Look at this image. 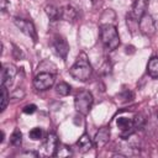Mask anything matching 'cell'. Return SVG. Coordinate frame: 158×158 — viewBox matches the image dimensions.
I'll return each mask as SVG.
<instances>
[{
  "mask_svg": "<svg viewBox=\"0 0 158 158\" xmlns=\"http://www.w3.org/2000/svg\"><path fill=\"white\" fill-rule=\"evenodd\" d=\"M58 146H59V143H58L57 136H56L54 133H49L48 137H47V139H46V143H44V148H46L47 153L54 156V153H56Z\"/></svg>",
  "mask_w": 158,
  "mask_h": 158,
  "instance_id": "4fadbf2b",
  "label": "cell"
},
{
  "mask_svg": "<svg viewBox=\"0 0 158 158\" xmlns=\"http://www.w3.org/2000/svg\"><path fill=\"white\" fill-rule=\"evenodd\" d=\"M147 72L149 74V77L152 78H158V57H152L148 60L147 64Z\"/></svg>",
  "mask_w": 158,
  "mask_h": 158,
  "instance_id": "9a60e30c",
  "label": "cell"
},
{
  "mask_svg": "<svg viewBox=\"0 0 158 158\" xmlns=\"http://www.w3.org/2000/svg\"><path fill=\"white\" fill-rule=\"evenodd\" d=\"M21 156H33V157H37L38 154L35 153V152H25V153H22Z\"/></svg>",
  "mask_w": 158,
  "mask_h": 158,
  "instance_id": "484cf974",
  "label": "cell"
},
{
  "mask_svg": "<svg viewBox=\"0 0 158 158\" xmlns=\"http://www.w3.org/2000/svg\"><path fill=\"white\" fill-rule=\"evenodd\" d=\"M100 37L107 51H114L120 46V36L117 28L111 23H104L100 27Z\"/></svg>",
  "mask_w": 158,
  "mask_h": 158,
  "instance_id": "7a4b0ae2",
  "label": "cell"
},
{
  "mask_svg": "<svg viewBox=\"0 0 158 158\" xmlns=\"http://www.w3.org/2000/svg\"><path fill=\"white\" fill-rule=\"evenodd\" d=\"M93 73V68L89 63V59L86 57L85 53H80L75 60V63L72 65V68L69 69V74L79 81H85L90 78Z\"/></svg>",
  "mask_w": 158,
  "mask_h": 158,
  "instance_id": "6da1fadb",
  "label": "cell"
},
{
  "mask_svg": "<svg viewBox=\"0 0 158 158\" xmlns=\"http://www.w3.org/2000/svg\"><path fill=\"white\" fill-rule=\"evenodd\" d=\"M77 17V10L72 5H65L60 9V19L64 21H74Z\"/></svg>",
  "mask_w": 158,
  "mask_h": 158,
  "instance_id": "5bb4252c",
  "label": "cell"
},
{
  "mask_svg": "<svg viewBox=\"0 0 158 158\" xmlns=\"http://www.w3.org/2000/svg\"><path fill=\"white\" fill-rule=\"evenodd\" d=\"M10 143L12 146H15V147H20L21 146V143H22V133H21V131L19 128L14 130V132L11 133V136H10Z\"/></svg>",
  "mask_w": 158,
  "mask_h": 158,
  "instance_id": "e0dca14e",
  "label": "cell"
},
{
  "mask_svg": "<svg viewBox=\"0 0 158 158\" xmlns=\"http://www.w3.org/2000/svg\"><path fill=\"white\" fill-rule=\"evenodd\" d=\"M56 91L60 96H67L70 93V85L67 84V83H64V81H60V83H58L56 85Z\"/></svg>",
  "mask_w": 158,
  "mask_h": 158,
  "instance_id": "ac0fdd59",
  "label": "cell"
},
{
  "mask_svg": "<svg viewBox=\"0 0 158 158\" xmlns=\"http://www.w3.org/2000/svg\"><path fill=\"white\" fill-rule=\"evenodd\" d=\"M7 10V0H1V11L5 12Z\"/></svg>",
  "mask_w": 158,
  "mask_h": 158,
  "instance_id": "d4e9b609",
  "label": "cell"
},
{
  "mask_svg": "<svg viewBox=\"0 0 158 158\" xmlns=\"http://www.w3.org/2000/svg\"><path fill=\"white\" fill-rule=\"evenodd\" d=\"M93 104H94V98L89 90L80 91L74 99V107L81 115H88L91 110Z\"/></svg>",
  "mask_w": 158,
  "mask_h": 158,
  "instance_id": "3957f363",
  "label": "cell"
},
{
  "mask_svg": "<svg viewBox=\"0 0 158 158\" xmlns=\"http://www.w3.org/2000/svg\"><path fill=\"white\" fill-rule=\"evenodd\" d=\"M52 48H53V52L58 57H60L63 59L67 58V54L69 52V44H68V42H67V40L64 37L56 36L53 38V41H52Z\"/></svg>",
  "mask_w": 158,
  "mask_h": 158,
  "instance_id": "52a82bcc",
  "label": "cell"
},
{
  "mask_svg": "<svg viewBox=\"0 0 158 158\" xmlns=\"http://www.w3.org/2000/svg\"><path fill=\"white\" fill-rule=\"evenodd\" d=\"M54 156H59V157H68V156H72V151L69 147H65V146H58L57 147V151L54 153Z\"/></svg>",
  "mask_w": 158,
  "mask_h": 158,
  "instance_id": "7402d4cb",
  "label": "cell"
},
{
  "mask_svg": "<svg viewBox=\"0 0 158 158\" xmlns=\"http://www.w3.org/2000/svg\"><path fill=\"white\" fill-rule=\"evenodd\" d=\"M138 28L139 32L143 33L144 36H152L156 32V21L149 14H144L138 22Z\"/></svg>",
  "mask_w": 158,
  "mask_h": 158,
  "instance_id": "5b68a950",
  "label": "cell"
},
{
  "mask_svg": "<svg viewBox=\"0 0 158 158\" xmlns=\"http://www.w3.org/2000/svg\"><path fill=\"white\" fill-rule=\"evenodd\" d=\"M157 117H158V111H157Z\"/></svg>",
  "mask_w": 158,
  "mask_h": 158,
  "instance_id": "83f0119b",
  "label": "cell"
},
{
  "mask_svg": "<svg viewBox=\"0 0 158 158\" xmlns=\"http://www.w3.org/2000/svg\"><path fill=\"white\" fill-rule=\"evenodd\" d=\"M14 23L17 26V28H19L22 33H25L26 36L31 37V38L36 42V40H37V33H36V28H35V25L32 23V21L25 20V19H20V17H15Z\"/></svg>",
  "mask_w": 158,
  "mask_h": 158,
  "instance_id": "8992f818",
  "label": "cell"
},
{
  "mask_svg": "<svg viewBox=\"0 0 158 158\" xmlns=\"http://www.w3.org/2000/svg\"><path fill=\"white\" fill-rule=\"evenodd\" d=\"M43 130L41 128V127H35V128H32L30 132H28V136H30V138L31 139H33V141H40V139H42L43 138Z\"/></svg>",
  "mask_w": 158,
  "mask_h": 158,
  "instance_id": "ffe728a7",
  "label": "cell"
},
{
  "mask_svg": "<svg viewBox=\"0 0 158 158\" xmlns=\"http://www.w3.org/2000/svg\"><path fill=\"white\" fill-rule=\"evenodd\" d=\"M132 122H133L135 130H141V128H143V126L146 123V118H144V116L142 114H137V115H135Z\"/></svg>",
  "mask_w": 158,
  "mask_h": 158,
  "instance_id": "d6986e66",
  "label": "cell"
},
{
  "mask_svg": "<svg viewBox=\"0 0 158 158\" xmlns=\"http://www.w3.org/2000/svg\"><path fill=\"white\" fill-rule=\"evenodd\" d=\"M109 138H110V130L107 127H101L99 128V131L95 133V137H94V146L96 148H102L107 142H109Z\"/></svg>",
  "mask_w": 158,
  "mask_h": 158,
  "instance_id": "30bf717a",
  "label": "cell"
},
{
  "mask_svg": "<svg viewBox=\"0 0 158 158\" xmlns=\"http://www.w3.org/2000/svg\"><path fill=\"white\" fill-rule=\"evenodd\" d=\"M54 84V74L49 72H41L33 79V86L37 90H47Z\"/></svg>",
  "mask_w": 158,
  "mask_h": 158,
  "instance_id": "277c9868",
  "label": "cell"
},
{
  "mask_svg": "<svg viewBox=\"0 0 158 158\" xmlns=\"http://www.w3.org/2000/svg\"><path fill=\"white\" fill-rule=\"evenodd\" d=\"M116 123H117V127L122 131L123 136H131L135 131L132 120H130L127 117H118L116 120Z\"/></svg>",
  "mask_w": 158,
  "mask_h": 158,
  "instance_id": "8fae6325",
  "label": "cell"
},
{
  "mask_svg": "<svg viewBox=\"0 0 158 158\" xmlns=\"http://www.w3.org/2000/svg\"><path fill=\"white\" fill-rule=\"evenodd\" d=\"M15 75H16V68L11 64H5L1 69V85L10 88L14 83Z\"/></svg>",
  "mask_w": 158,
  "mask_h": 158,
  "instance_id": "ba28073f",
  "label": "cell"
},
{
  "mask_svg": "<svg viewBox=\"0 0 158 158\" xmlns=\"http://www.w3.org/2000/svg\"><path fill=\"white\" fill-rule=\"evenodd\" d=\"M36 110H37V106H36L35 104H30V105H26V106L22 109V112H23V114H27V115H31V114H33Z\"/></svg>",
  "mask_w": 158,
  "mask_h": 158,
  "instance_id": "603a6c76",
  "label": "cell"
},
{
  "mask_svg": "<svg viewBox=\"0 0 158 158\" xmlns=\"http://www.w3.org/2000/svg\"><path fill=\"white\" fill-rule=\"evenodd\" d=\"M148 4H149V0H135L133 6H132V11H131L132 17H135L137 21H139V19L144 14H147L146 11H147Z\"/></svg>",
  "mask_w": 158,
  "mask_h": 158,
  "instance_id": "9c48e42d",
  "label": "cell"
},
{
  "mask_svg": "<svg viewBox=\"0 0 158 158\" xmlns=\"http://www.w3.org/2000/svg\"><path fill=\"white\" fill-rule=\"evenodd\" d=\"M9 93H7V86L5 85H1V111H4L7 106V102H9Z\"/></svg>",
  "mask_w": 158,
  "mask_h": 158,
  "instance_id": "44dd1931",
  "label": "cell"
},
{
  "mask_svg": "<svg viewBox=\"0 0 158 158\" xmlns=\"http://www.w3.org/2000/svg\"><path fill=\"white\" fill-rule=\"evenodd\" d=\"M23 95H25V93H23V91H22V90H21V91H20V89H19V90H16V91H14V93H12V98H19V99H20V98H22V96H23Z\"/></svg>",
  "mask_w": 158,
  "mask_h": 158,
  "instance_id": "cb8c5ba5",
  "label": "cell"
},
{
  "mask_svg": "<svg viewBox=\"0 0 158 158\" xmlns=\"http://www.w3.org/2000/svg\"><path fill=\"white\" fill-rule=\"evenodd\" d=\"M44 11H46L47 16L49 17V20H52V21H56L60 17V9H58L54 5H47Z\"/></svg>",
  "mask_w": 158,
  "mask_h": 158,
  "instance_id": "2e32d148",
  "label": "cell"
},
{
  "mask_svg": "<svg viewBox=\"0 0 158 158\" xmlns=\"http://www.w3.org/2000/svg\"><path fill=\"white\" fill-rule=\"evenodd\" d=\"M93 146H94V141L90 139V137H89L88 133H83V135L79 137V139L77 141V147H78V149H79L80 152H83V153L90 151V149L93 148Z\"/></svg>",
  "mask_w": 158,
  "mask_h": 158,
  "instance_id": "7c38bea8",
  "label": "cell"
},
{
  "mask_svg": "<svg viewBox=\"0 0 158 158\" xmlns=\"http://www.w3.org/2000/svg\"><path fill=\"white\" fill-rule=\"evenodd\" d=\"M4 136H5V135H4V131H1V138H0V142L4 141Z\"/></svg>",
  "mask_w": 158,
  "mask_h": 158,
  "instance_id": "4316f807",
  "label": "cell"
}]
</instances>
